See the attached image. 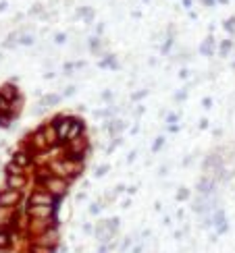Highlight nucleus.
Here are the masks:
<instances>
[{
	"mask_svg": "<svg viewBox=\"0 0 235 253\" xmlns=\"http://www.w3.org/2000/svg\"><path fill=\"white\" fill-rule=\"evenodd\" d=\"M50 168L52 172L60 178H75L81 174L83 170V160H75V158H69V156H60L57 158L55 162H50Z\"/></svg>",
	"mask_w": 235,
	"mask_h": 253,
	"instance_id": "1",
	"label": "nucleus"
},
{
	"mask_svg": "<svg viewBox=\"0 0 235 253\" xmlns=\"http://www.w3.org/2000/svg\"><path fill=\"white\" fill-rule=\"evenodd\" d=\"M90 150V145H88V139L81 135V137H75V139H71L65 143V154L62 156H69V158H75V160H83L85 154H88Z\"/></svg>",
	"mask_w": 235,
	"mask_h": 253,
	"instance_id": "2",
	"label": "nucleus"
},
{
	"mask_svg": "<svg viewBox=\"0 0 235 253\" xmlns=\"http://www.w3.org/2000/svg\"><path fill=\"white\" fill-rule=\"evenodd\" d=\"M40 187L42 189H46L48 193H52L57 199H60L62 195H67V191H69V181L67 178H60V176H50V178H46L44 183H40Z\"/></svg>",
	"mask_w": 235,
	"mask_h": 253,
	"instance_id": "3",
	"label": "nucleus"
},
{
	"mask_svg": "<svg viewBox=\"0 0 235 253\" xmlns=\"http://www.w3.org/2000/svg\"><path fill=\"white\" fill-rule=\"evenodd\" d=\"M73 123H75V119L73 117H55L52 119V125H55V129L59 133V141L65 145L67 141H71V131H73Z\"/></svg>",
	"mask_w": 235,
	"mask_h": 253,
	"instance_id": "4",
	"label": "nucleus"
},
{
	"mask_svg": "<svg viewBox=\"0 0 235 253\" xmlns=\"http://www.w3.org/2000/svg\"><path fill=\"white\" fill-rule=\"evenodd\" d=\"M50 228H57V216L55 218H29L27 220V230L31 233L34 239L44 235Z\"/></svg>",
	"mask_w": 235,
	"mask_h": 253,
	"instance_id": "5",
	"label": "nucleus"
},
{
	"mask_svg": "<svg viewBox=\"0 0 235 253\" xmlns=\"http://www.w3.org/2000/svg\"><path fill=\"white\" fill-rule=\"evenodd\" d=\"M27 206H52V208H57L59 206V199L52 195V193H48L46 189L40 187V189H36V191L29 195Z\"/></svg>",
	"mask_w": 235,
	"mask_h": 253,
	"instance_id": "6",
	"label": "nucleus"
},
{
	"mask_svg": "<svg viewBox=\"0 0 235 253\" xmlns=\"http://www.w3.org/2000/svg\"><path fill=\"white\" fill-rule=\"evenodd\" d=\"M117 226H119V220L111 218V220H102V222L96 226V237H98L102 243H109V241L115 237Z\"/></svg>",
	"mask_w": 235,
	"mask_h": 253,
	"instance_id": "7",
	"label": "nucleus"
},
{
	"mask_svg": "<svg viewBox=\"0 0 235 253\" xmlns=\"http://www.w3.org/2000/svg\"><path fill=\"white\" fill-rule=\"evenodd\" d=\"M21 191L17 189H4V191H0V208H17L21 204Z\"/></svg>",
	"mask_w": 235,
	"mask_h": 253,
	"instance_id": "8",
	"label": "nucleus"
},
{
	"mask_svg": "<svg viewBox=\"0 0 235 253\" xmlns=\"http://www.w3.org/2000/svg\"><path fill=\"white\" fill-rule=\"evenodd\" d=\"M10 162H13L15 166H19L21 170H25V168H29L31 164L36 162V156L31 154V152H27L25 147H21V150H17L13 154V160H10Z\"/></svg>",
	"mask_w": 235,
	"mask_h": 253,
	"instance_id": "9",
	"label": "nucleus"
},
{
	"mask_svg": "<svg viewBox=\"0 0 235 253\" xmlns=\"http://www.w3.org/2000/svg\"><path fill=\"white\" fill-rule=\"evenodd\" d=\"M25 214H27V218H55L57 208H52V206H27Z\"/></svg>",
	"mask_w": 235,
	"mask_h": 253,
	"instance_id": "10",
	"label": "nucleus"
},
{
	"mask_svg": "<svg viewBox=\"0 0 235 253\" xmlns=\"http://www.w3.org/2000/svg\"><path fill=\"white\" fill-rule=\"evenodd\" d=\"M59 230L57 228H50L46 230L44 235H40L34 239V245H44V247H57L59 245Z\"/></svg>",
	"mask_w": 235,
	"mask_h": 253,
	"instance_id": "11",
	"label": "nucleus"
},
{
	"mask_svg": "<svg viewBox=\"0 0 235 253\" xmlns=\"http://www.w3.org/2000/svg\"><path fill=\"white\" fill-rule=\"evenodd\" d=\"M25 185H27L25 172H6V189H17V191H21Z\"/></svg>",
	"mask_w": 235,
	"mask_h": 253,
	"instance_id": "12",
	"label": "nucleus"
},
{
	"mask_svg": "<svg viewBox=\"0 0 235 253\" xmlns=\"http://www.w3.org/2000/svg\"><path fill=\"white\" fill-rule=\"evenodd\" d=\"M40 131L44 133V137H46V141L50 143V147H57L60 141H59V133H57V129H55V125H52V121H48V123H44L40 126Z\"/></svg>",
	"mask_w": 235,
	"mask_h": 253,
	"instance_id": "13",
	"label": "nucleus"
},
{
	"mask_svg": "<svg viewBox=\"0 0 235 253\" xmlns=\"http://www.w3.org/2000/svg\"><path fill=\"white\" fill-rule=\"evenodd\" d=\"M0 96H2L6 102L15 104V102L19 100V89L13 85V83H6V85H2V87H0Z\"/></svg>",
	"mask_w": 235,
	"mask_h": 253,
	"instance_id": "14",
	"label": "nucleus"
},
{
	"mask_svg": "<svg viewBox=\"0 0 235 253\" xmlns=\"http://www.w3.org/2000/svg\"><path fill=\"white\" fill-rule=\"evenodd\" d=\"M13 243H15V233H10V230L0 233V249H10Z\"/></svg>",
	"mask_w": 235,
	"mask_h": 253,
	"instance_id": "15",
	"label": "nucleus"
},
{
	"mask_svg": "<svg viewBox=\"0 0 235 253\" xmlns=\"http://www.w3.org/2000/svg\"><path fill=\"white\" fill-rule=\"evenodd\" d=\"M31 253H57V247H44V245H34Z\"/></svg>",
	"mask_w": 235,
	"mask_h": 253,
	"instance_id": "16",
	"label": "nucleus"
},
{
	"mask_svg": "<svg viewBox=\"0 0 235 253\" xmlns=\"http://www.w3.org/2000/svg\"><path fill=\"white\" fill-rule=\"evenodd\" d=\"M198 189H200L202 193H210V189H212V181H210V178H204L202 183H198Z\"/></svg>",
	"mask_w": 235,
	"mask_h": 253,
	"instance_id": "17",
	"label": "nucleus"
},
{
	"mask_svg": "<svg viewBox=\"0 0 235 253\" xmlns=\"http://www.w3.org/2000/svg\"><path fill=\"white\" fill-rule=\"evenodd\" d=\"M59 96H46L44 100H42V106H55V104H59Z\"/></svg>",
	"mask_w": 235,
	"mask_h": 253,
	"instance_id": "18",
	"label": "nucleus"
},
{
	"mask_svg": "<svg viewBox=\"0 0 235 253\" xmlns=\"http://www.w3.org/2000/svg\"><path fill=\"white\" fill-rule=\"evenodd\" d=\"M189 197V191L187 189H179V193H177V199L179 202H183V199H187Z\"/></svg>",
	"mask_w": 235,
	"mask_h": 253,
	"instance_id": "19",
	"label": "nucleus"
},
{
	"mask_svg": "<svg viewBox=\"0 0 235 253\" xmlns=\"http://www.w3.org/2000/svg\"><path fill=\"white\" fill-rule=\"evenodd\" d=\"M123 129V123H119V121H117V123H111V133L115 135L117 131H121Z\"/></svg>",
	"mask_w": 235,
	"mask_h": 253,
	"instance_id": "20",
	"label": "nucleus"
},
{
	"mask_svg": "<svg viewBox=\"0 0 235 253\" xmlns=\"http://www.w3.org/2000/svg\"><path fill=\"white\" fill-rule=\"evenodd\" d=\"M210 44H212V40H206V44L204 46H202V54H210Z\"/></svg>",
	"mask_w": 235,
	"mask_h": 253,
	"instance_id": "21",
	"label": "nucleus"
},
{
	"mask_svg": "<svg viewBox=\"0 0 235 253\" xmlns=\"http://www.w3.org/2000/svg\"><path fill=\"white\" fill-rule=\"evenodd\" d=\"M163 143H165V137H158V139H156V143H154V152H158L160 147H163Z\"/></svg>",
	"mask_w": 235,
	"mask_h": 253,
	"instance_id": "22",
	"label": "nucleus"
},
{
	"mask_svg": "<svg viewBox=\"0 0 235 253\" xmlns=\"http://www.w3.org/2000/svg\"><path fill=\"white\" fill-rule=\"evenodd\" d=\"M106 170H109V166H100V168H96V176H102Z\"/></svg>",
	"mask_w": 235,
	"mask_h": 253,
	"instance_id": "23",
	"label": "nucleus"
},
{
	"mask_svg": "<svg viewBox=\"0 0 235 253\" xmlns=\"http://www.w3.org/2000/svg\"><path fill=\"white\" fill-rule=\"evenodd\" d=\"M31 42H34V38H31V36H25V38H21V44H31Z\"/></svg>",
	"mask_w": 235,
	"mask_h": 253,
	"instance_id": "24",
	"label": "nucleus"
},
{
	"mask_svg": "<svg viewBox=\"0 0 235 253\" xmlns=\"http://www.w3.org/2000/svg\"><path fill=\"white\" fill-rule=\"evenodd\" d=\"M98 212H100V206L94 204V206H92V214H98Z\"/></svg>",
	"mask_w": 235,
	"mask_h": 253,
	"instance_id": "25",
	"label": "nucleus"
},
{
	"mask_svg": "<svg viewBox=\"0 0 235 253\" xmlns=\"http://www.w3.org/2000/svg\"><path fill=\"white\" fill-rule=\"evenodd\" d=\"M62 42H65V36L59 34V36H57V44H62Z\"/></svg>",
	"mask_w": 235,
	"mask_h": 253,
	"instance_id": "26",
	"label": "nucleus"
},
{
	"mask_svg": "<svg viewBox=\"0 0 235 253\" xmlns=\"http://www.w3.org/2000/svg\"><path fill=\"white\" fill-rule=\"evenodd\" d=\"M0 253H10V249H0Z\"/></svg>",
	"mask_w": 235,
	"mask_h": 253,
	"instance_id": "27",
	"label": "nucleus"
}]
</instances>
